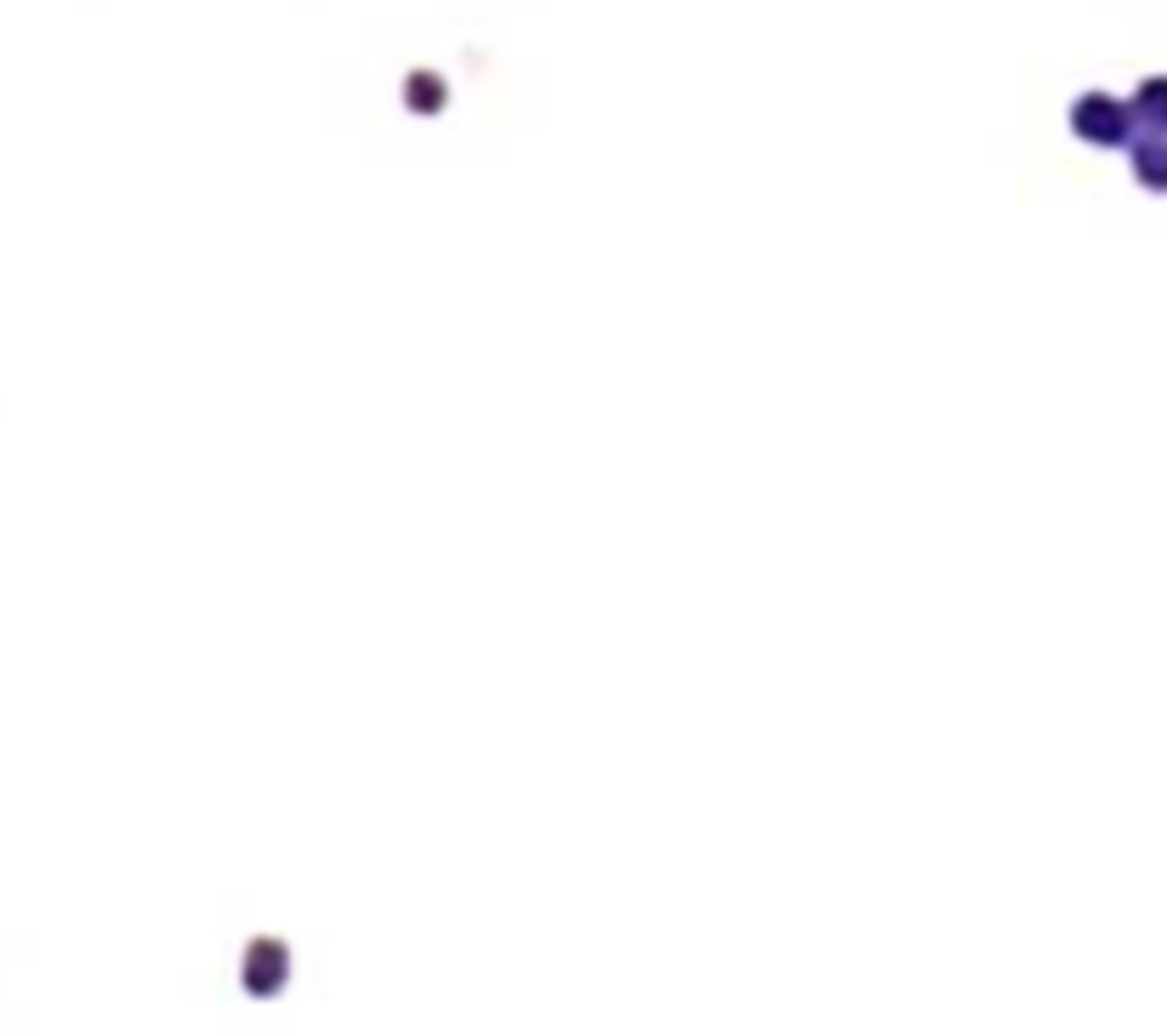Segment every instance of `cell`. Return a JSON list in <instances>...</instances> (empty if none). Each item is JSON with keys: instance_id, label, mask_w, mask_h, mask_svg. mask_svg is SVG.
<instances>
[{"instance_id": "obj_2", "label": "cell", "mask_w": 1167, "mask_h": 1036, "mask_svg": "<svg viewBox=\"0 0 1167 1036\" xmlns=\"http://www.w3.org/2000/svg\"><path fill=\"white\" fill-rule=\"evenodd\" d=\"M411 103H416V109H438V81H433V74H416V81H411Z\"/></svg>"}, {"instance_id": "obj_1", "label": "cell", "mask_w": 1167, "mask_h": 1036, "mask_svg": "<svg viewBox=\"0 0 1167 1036\" xmlns=\"http://www.w3.org/2000/svg\"><path fill=\"white\" fill-rule=\"evenodd\" d=\"M1076 131H1088V137H1116V109H1111L1105 97L1076 103Z\"/></svg>"}]
</instances>
